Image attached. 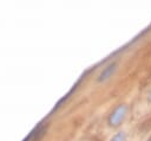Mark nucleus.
Here are the masks:
<instances>
[{
	"mask_svg": "<svg viewBox=\"0 0 151 141\" xmlns=\"http://www.w3.org/2000/svg\"><path fill=\"white\" fill-rule=\"evenodd\" d=\"M110 141H126V133L125 132H118L110 139Z\"/></svg>",
	"mask_w": 151,
	"mask_h": 141,
	"instance_id": "3",
	"label": "nucleus"
},
{
	"mask_svg": "<svg viewBox=\"0 0 151 141\" xmlns=\"http://www.w3.org/2000/svg\"><path fill=\"white\" fill-rule=\"evenodd\" d=\"M117 69H118V62H117V60H112L111 63H109V64L100 71V73H99L98 77H97V82H98V83H104V82L109 81L110 78L113 77V75L116 73Z\"/></svg>",
	"mask_w": 151,
	"mask_h": 141,
	"instance_id": "2",
	"label": "nucleus"
},
{
	"mask_svg": "<svg viewBox=\"0 0 151 141\" xmlns=\"http://www.w3.org/2000/svg\"><path fill=\"white\" fill-rule=\"evenodd\" d=\"M147 102L151 103V89H150V91H149V94H147Z\"/></svg>",
	"mask_w": 151,
	"mask_h": 141,
	"instance_id": "4",
	"label": "nucleus"
},
{
	"mask_svg": "<svg viewBox=\"0 0 151 141\" xmlns=\"http://www.w3.org/2000/svg\"><path fill=\"white\" fill-rule=\"evenodd\" d=\"M146 141H151V136H150V137H149V139H147Z\"/></svg>",
	"mask_w": 151,
	"mask_h": 141,
	"instance_id": "5",
	"label": "nucleus"
},
{
	"mask_svg": "<svg viewBox=\"0 0 151 141\" xmlns=\"http://www.w3.org/2000/svg\"><path fill=\"white\" fill-rule=\"evenodd\" d=\"M129 111V105L125 103H120L113 108L107 117V124L111 128H118L125 120Z\"/></svg>",
	"mask_w": 151,
	"mask_h": 141,
	"instance_id": "1",
	"label": "nucleus"
}]
</instances>
